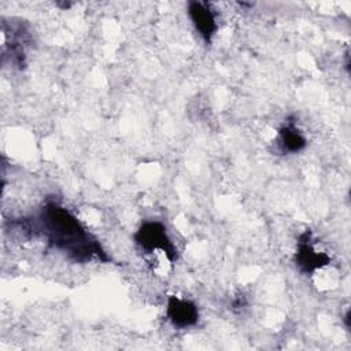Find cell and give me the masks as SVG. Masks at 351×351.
I'll return each mask as SVG.
<instances>
[{
  "label": "cell",
  "instance_id": "6da1fadb",
  "mask_svg": "<svg viewBox=\"0 0 351 351\" xmlns=\"http://www.w3.org/2000/svg\"><path fill=\"white\" fill-rule=\"evenodd\" d=\"M30 228L33 234L41 233L52 247L77 262H88L93 258L108 261L99 240L73 213L56 202H47L38 218L30 221Z\"/></svg>",
  "mask_w": 351,
  "mask_h": 351
},
{
  "label": "cell",
  "instance_id": "7a4b0ae2",
  "mask_svg": "<svg viewBox=\"0 0 351 351\" xmlns=\"http://www.w3.org/2000/svg\"><path fill=\"white\" fill-rule=\"evenodd\" d=\"M134 241L143 251L148 254H163L170 263L176 262L178 258L177 248L170 239L166 226L159 221L143 222L134 233Z\"/></svg>",
  "mask_w": 351,
  "mask_h": 351
},
{
  "label": "cell",
  "instance_id": "3957f363",
  "mask_svg": "<svg viewBox=\"0 0 351 351\" xmlns=\"http://www.w3.org/2000/svg\"><path fill=\"white\" fill-rule=\"evenodd\" d=\"M293 261L300 271L304 274H314L317 270L329 265L330 256L317 248L311 230L306 229L298 239Z\"/></svg>",
  "mask_w": 351,
  "mask_h": 351
},
{
  "label": "cell",
  "instance_id": "277c9868",
  "mask_svg": "<svg viewBox=\"0 0 351 351\" xmlns=\"http://www.w3.org/2000/svg\"><path fill=\"white\" fill-rule=\"evenodd\" d=\"M167 319L176 328H189L197 324L199 321V308L197 306L188 300L181 299L178 296H170L166 307Z\"/></svg>",
  "mask_w": 351,
  "mask_h": 351
},
{
  "label": "cell",
  "instance_id": "5b68a950",
  "mask_svg": "<svg viewBox=\"0 0 351 351\" xmlns=\"http://www.w3.org/2000/svg\"><path fill=\"white\" fill-rule=\"evenodd\" d=\"M188 14L196 32L208 44L218 29L215 14L210 5L202 1H191L188 5Z\"/></svg>",
  "mask_w": 351,
  "mask_h": 351
},
{
  "label": "cell",
  "instance_id": "8992f818",
  "mask_svg": "<svg viewBox=\"0 0 351 351\" xmlns=\"http://www.w3.org/2000/svg\"><path fill=\"white\" fill-rule=\"evenodd\" d=\"M307 141L302 132L296 128L295 122H287L278 130V145L282 152L296 154L306 147Z\"/></svg>",
  "mask_w": 351,
  "mask_h": 351
}]
</instances>
